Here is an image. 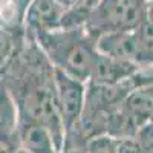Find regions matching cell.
<instances>
[{
	"label": "cell",
	"instance_id": "obj_4",
	"mask_svg": "<svg viewBox=\"0 0 153 153\" xmlns=\"http://www.w3.org/2000/svg\"><path fill=\"white\" fill-rule=\"evenodd\" d=\"M54 87L58 115L65 133L78 124L86 103L87 83L54 69Z\"/></svg>",
	"mask_w": 153,
	"mask_h": 153
},
{
	"label": "cell",
	"instance_id": "obj_15",
	"mask_svg": "<svg viewBox=\"0 0 153 153\" xmlns=\"http://www.w3.org/2000/svg\"><path fill=\"white\" fill-rule=\"evenodd\" d=\"M149 2H152V0H149Z\"/></svg>",
	"mask_w": 153,
	"mask_h": 153
},
{
	"label": "cell",
	"instance_id": "obj_3",
	"mask_svg": "<svg viewBox=\"0 0 153 153\" xmlns=\"http://www.w3.org/2000/svg\"><path fill=\"white\" fill-rule=\"evenodd\" d=\"M153 86L144 84L127 94L109 113L106 135L112 138L133 136L141 126L152 121Z\"/></svg>",
	"mask_w": 153,
	"mask_h": 153
},
{
	"label": "cell",
	"instance_id": "obj_12",
	"mask_svg": "<svg viewBox=\"0 0 153 153\" xmlns=\"http://www.w3.org/2000/svg\"><path fill=\"white\" fill-rule=\"evenodd\" d=\"M133 138L136 139L138 146L141 147L144 153H153V124L152 121L139 127L133 133Z\"/></svg>",
	"mask_w": 153,
	"mask_h": 153
},
{
	"label": "cell",
	"instance_id": "obj_5",
	"mask_svg": "<svg viewBox=\"0 0 153 153\" xmlns=\"http://www.w3.org/2000/svg\"><path fill=\"white\" fill-rule=\"evenodd\" d=\"M95 48L103 57L130 61L143 68H152V63L144 58L139 49L135 31H115L101 34L95 38Z\"/></svg>",
	"mask_w": 153,
	"mask_h": 153
},
{
	"label": "cell",
	"instance_id": "obj_14",
	"mask_svg": "<svg viewBox=\"0 0 153 153\" xmlns=\"http://www.w3.org/2000/svg\"><path fill=\"white\" fill-rule=\"evenodd\" d=\"M60 153H86V152H84V147L81 146H65Z\"/></svg>",
	"mask_w": 153,
	"mask_h": 153
},
{
	"label": "cell",
	"instance_id": "obj_7",
	"mask_svg": "<svg viewBox=\"0 0 153 153\" xmlns=\"http://www.w3.org/2000/svg\"><path fill=\"white\" fill-rule=\"evenodd\" d=\"M17 141L25 153H60L45 126L17 117Z\"/></svg>",
	"mask_w": 153,
	"mask_h": 153
},
{
	"label": "cell",
	"instance_id": "obj_10",
	"mask_svg": "<svg viewBox=\"0 0 153 153\" xmlns=\"http://www.w3.org/2000/svg\"><path fill=\"white\" fill-rule=\"evenodd\" d=\"M28 2L29 0H0V25L11 29H23Z\"/></svg>",
	"mask_w": 153,
	"mask_h": 153
},
{
	"label": "cell",
	"instance_id": "obj_6",
	"mask_svg": "<svg viewBox=\"0 0 153 153\" xmlns=\"http://www.w3.org/2000/svg\"><path fill=\"white\" fill-rule=\"evenodd\" d=\"M65 11L57 0H29L23 20L25 31L34 37L61 29Z\"/></svg>",
	"mask_w": 153,
	"mask_h": 153
},
{
	"label": "cell",
	"instance_id": "obj_9",
	"mask_svg": "<svg viewBox=\"0 0 153 153\" xmlns=\"http://www.w3.org/2000/svg\"><path fill=\"white\" fill-rule=\"evenodd\" d=\"M66 8L63 16L61 29L65 28H84V25L100 0H57Z\"/></svg>",
	"mask_w": 153,
	"mask_h": 153
},
{
	"label": "cell",
	"instance_id": "obj_2",
	"mask_svg": "<svg viewBox=\"0 0 153 153\" xmlns=\"http://www.w3.org/2000/svg\"><path fill=\"white\" fill-rule=\"evenodd\" d=\"M149 17H152V2L149 0H100L84 29L97 38L106 32L133 31Z\"/></svg>",
	"mask_w": 153,
	"mask_h": 153
},
{
	"label": "cell",
	"instance_id": "obj_13",
	"mask_svg": "<svg viewBox=\"0 0 153 153\" xmlns=\"http://www.w3.org/2000/svg\"><path fill=\"white\" fill-rule=\"evenodd\" d=\"M113 153H144V152L138 146L133 136H121V138H115Z\"/></svg>",
	"mask_w": 153,
	"mask_h": 153
},
{
	"label": "cell",
	"instance_id": "obj_1",
	"mask_svg": "<svg viewBox=\"0 0 153 153\" xmlns=\"http://www.w3.org/2000/svg\"><path fill=\"white\" fill-rule=\"evenodd\" d=\"M32 38L55 71L84 83L89 81L100 54L95 48V38L84 28L57 29Z\"/></svg>",
	"mask_w": 153,
	"mask_h": 153
},
{
	"label": "cell",
	"instance_id": "obj_8",
	"mask_svg": "<svg viewBox=\"0 0 153 153\" xmlns=\"http://www.w3.org/2000/svg\"><path fill=\"white\" fill-rule=\"evenodd\" d=\"M141 69L144 68L130 61H121L98 55V60L92 69V74L89 76L87 83L95 86H115L132 78Z\"/></svg>",
	"mask_w": 153,
	"mask_h": 153
},
{
	"label": "cell",
	"instance_id": "obj_11",
	"mask_svg": "<svg viewBox=\"0 0 153 153\" xmlns=\"http://www.w3.org/2000/svg\"><path fill=\"white\" fill-rule=\"evenodd\" d=\"M113 143L115 138L109 135H98L84 143L86 153H113Z\"/></svg>",
	"mask_w": 153,
	"mask_h": 153
}]
</instances>
